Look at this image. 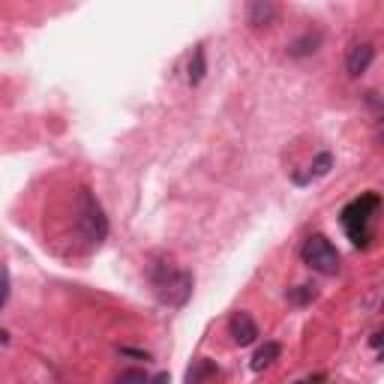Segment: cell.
Returning a JSON list of instances; mask_svg holds the SVG:
<instances>
[{
    "mask_svg": "<svg viewBox=\"0 0 384 384\" xmlns=\"http://www.w3.org/2000/svg\"><path fill=\"white\" fill-rule=\"evenodd\" d=\"M379 210H381V199L375 192H366V195L348 201L346 207H342L339 223H342L348 240L354 243V247H361V249L370 247V240H372V219L379 216Z\"/></svg>",
    "mask_w": 384,
    "mask_h": 384,
    "instance_id": "6da1fadb",
    "label": "cell"
},
{
    "mask_svg": "<svg viewBox=\"0 0 384 384\" xmlns=\"http://www.w3.org/2000/svg\"><path fill=\"white\" fill-rule=\"evenodd\" d=\"M150 282L157 289L159 300L168 306H183L192 294V273L190 271H177L171 261H157L150 267Z\"/></svg>",
    "mask_w": 384,
    "mask_h": 384,
    "instance_id": "7a4b0ae2",
    "label": "cell"
},
{
    "mask_svg": "<svg viewBox=\"0 0 384 384\" xmlns=\"http://www.w3.org/2000/svg\"><path fill=\"white\" fill-rule=\"evenodd\" d=\"M78 228L91 247H100L109 238V219H105L102 204L93 199L91 190H78Z\"/></svg>",
    "mask_w": 384,
    "mask_h": 384,
    "instance_id": "3957f363",
    "label": "cell"
},
{
    "mask_svg": "<svg viewBox=\"0 0 384 384\" xmlns=\"http://www.w3.org/2000/svg\"><path fill=\"white\" fill-rule=\"evenodd\" d=\"M300 258H304L306 267H313V271L321 273V276H337L339 273V252L324 234L306 238L304 249H300Z\"/></svg>",
    "mask_w": 384,
    "mask_h": 384,
    "instance_id": "277c9868",
    "label": "cell"
},
{
    "mask_svg": "<svg viewBox=\"0 0 384 384\" xmlns=\"http://www.w3.org/2000/svg\"><path fill=\"white\" fill-rule=\"evenodd\" d=\"M228 330H231V339L238 342V346H252V342L258 339V324L252 321L249 313H234L231 321H228Z\"/></svg>",
    "mask_w": 384,
    "mask_h": 384,
    "instance_id": "5b68a950",
    "label": "cell"
},
{
    "mask_svg": "<svg viewBox=\"0 0 384 384\" xmlns=\"http://www.w3.org/2000/svg\"><path fill=\"white\" fill-rule=\"evenodd\" d=\"M372 57H375V48L370 43H361V45H354L348 52V76L351 78H357V76H363L366 69H370V63H372Z\"/></svg>",
    "mask_w": 384,
    "mask_h": 384,
    "instance_id": "8992f818",
    "label": "cell"
},
{
    "mask_svg": "<svg viewBox=\"0 0 384 384\" xmlns=\"http://www.w3.org/2000/svg\"><path fill=\"white\" fill-rule=\"evenodd\" d=\"M219 375L216 363L207 361V357H199V361H192L190 372H186V384H210Z\"/></svg>",
    "mask_w": 384,
    "mask_h": 384,
    "instance_id": "52a82bcc",
    "label": "cell"
},
{
    "mask_svg": "<svg viewBox=\"0 0 384 384\" xmlns=\"http://www.w3.org/2000/svg\"><path fill=\"white\" fill-rule=\"evenodd\" d=\"M276 19V6L267 3V0H256V3H249L247 10V21L249 27H267Z\"/></svg>",
    "mask_w": 384,
    "mask_h": 384,
    "instance_id": "ba28073f",
    "label": "cell"
},
{
    "mask_svg": "<svg viewBox=\"0 0 384 384\" xmlns=\"http://www.w3.org/2000/svg\"><path fill=\"white\" fill-rule=\"evenodd\" d=\"M282 354V346L280 342H264V346H261L258 351H256V357H252V372H261V370H267V366H271L276 357Z\"/></svg>",
    "mask_w": 384,
    "mask_h": 384,
    "instance_id": "9c48e42d",
    "label": "cell"
},
{
    "mask_svg": "<svg viewBox=\"0 0 384 384\" xmlns=\"http://www.w3.org/2000/svg\"><path fill=\"white\" fill-rule=\"evenodd\" d=\"M318 45H321V34H318V30H315V34H313V30H306L304 36L294 39V43L289 45V54L291 57H306V54H315Z\"/></svg>",
    "mask_w": 384,
    "mask_h": 384,
    "instance_id": "30bf717a",
    "label": "cell"
},
{
    "mask_svg": "<svg viewBox=\"0 0 384 384\" xmlns=\"http://www.w3.org/2000/svg\"><path fill=\"white\" fill-rule=\"evenodd\" d=\"M204 76H207V57H204V45H199L190 57V84H201Z\"/></svg>",
    "mask_w": 384,
    "mask_h": 384,
    "instance_id": "8fae6325",
    "label": "cell"
},
{
    "mask_svg": "<svg viewBox=\"0 0 384 384\" xmlns=\"http://www.w3.org/2000/svg\"><path fill=\"white\" fill-rule=\"evenodd\" d=\"M330 166H333V157H330V153H328V150L318 153L315 162L309 166V181H313V177H324V174L330 171Z\"/></svg>",
    "mask_w": 384,
    "mask_h": 384,
    "instance_id": "7c38bea8",
    "label": "cell"
},
{
    "mask_svg": "<svg viewBox=\"0 0 384 384\" xmlns=\"http://www.w3.org/2000/svg\"><path fill=\"white\" fill-rule=\"evenodd\" d=\"M289 300L297 304V306H304V304H309V300H315V289L313 285H297V289L289 291Z\"/></svg>",
    "mask_w": 384,
    "mask_h": 384,
    "instance_id": "4fadbf2b",
    "label": "cell"
},
{
    "mask_svg": "<svg viewBox=\"0 0 384 384\" xmlns=\"http://www.w3.org/2000/svg\"><path fill=\"white\" fill-rule=\"evenodd\" d=\"M150 379L142 372V370H126V372H120V379H117V384H147Z\"/></svg>",
    "mask_w": 384,
    "mask_h": 384,
    "instance_id": "5bb4252c",
    "label": "cell"
},
{
    "mask_svg": "<svg viewBox=\"0 0 384 384\" xmlns=\"http://www.w3.org/2000/svg\"><path fill=\"white\" fill-rule=\"evenodd\" d=\"M363 102L370 105V109H375V111H384V100H381L379 93H372V91H370V93L363 96Z\"/></svg>",
    "mask_w": 384,
    "mask_h": 384,
    "instance_id": "9a60e30c",
    "label": "cell"
},
{
    "mask_svg": "<svg viewBox=\"0 0 384 384\" xmlns=\"http://www.w3.org/2000/svg\"><path fill=\"white\" fill-rule=\"evenodd\" d=\"M370 346H372V348H381V346H384V328H381V330H375V333H372V339H370Z\"/></svg>",
    "mask_w": 384,
    "mask_h": 384,
    "instance_id": "2e32d148",
    "label": "cell"
},
{
    "mask_svg": "<svg viewBox=\"0 0 384 384\" xmlns=\"http://www.w3.org/2000/svg\"><path fill=\"white\" fill-rule=\"evenodd\" d=\"M147 384H171V379H168V372H159V375H153Z\"/></svg>",
    "mask_w": 384,
    "mask_h": 384,
    "instance_id": "e0dca14e",
    "label": "cell"
},
{
    "mask_svg": "<svg viewBox=\"0 0 384 384\" xmlns=\"http://www.w3.org/2000/svg\"><path fill=\"white\" fill-rule=\"evenodd\" d=\"M324 381V375H313V379H304V381H294V384H318Z\"/></svg>",
    "mask_w": 384,
    "mask_h": 384,
    "instance_id": "ac0fdd59",
    "label": "cell"
},
{
    "mask_svg": "<svg viewBox=\"0 0 384 384\" xmlns=\"http://www.w3.org/2000/svg\"><path fill=\"white\" fill-rule=\"evenodd\" d=\"M379 142H381V144H384V129H381V133H379Z\"/></svg>",
    "mask_w": 384,
    "mask_h": 384,
    "instance_id": "d6986e66",
    "label": "cell"
},
{
    "mask_svg": "<svg viewBox=\"0 0 384 384\" xmlns=\"http://www.w3.org/2000/svg\"><path fill=\"white\" fill-rule=\"evenodd\" d=\"M379 361H384V348H381V354H379Z\"/></svg>",
    "mask_w": 384,
    "mask_h": 384,
    "instance_id": "ffe728a7",
    "label": "cell"
},
{
    "mask_svg": "<svg viewBox=\"0 0 384 384\" xmlns=\"http://www.w3.org/2000/svg\"><path fill=\"white\" fill-rule=\"evenodd\" d=\"M381 309H384V304H381Z\"/></svg>",
    "mask_w": 384,
    "mask_h": 384,
    "instance_id": "44dd1931",
    "label": "cell"
}]
</instances>
